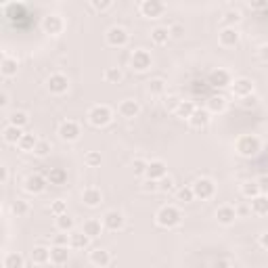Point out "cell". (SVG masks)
<instances>
[{"mask_svg":"<svg viewBox=\"0 0 268 268\" xmlns=\"http://www.w3.org/2000/svg\"><path fill=\"white\" fill-rule=\"evenodd\" d=\"M235 151H237V155H241L245 159H252L262 151V140L256 134H243L235 142Z\"/></svg>","mask_w":268,"mask_h":268,"instance_id":"1","label":"cell"},{"mask_svg":"<svg viewBox=\"0 0 268 268\" xmlns=\"http://www.w3.org/2000/svg\"><path fill=\"white\" fill-rule=\"evenodd\" d=\"M155 222H157V226L170 230V228H176L183 222V214L176 205H162L155 214Z\"/></svg>","mask_w":268,"mask_h":268,"instance_id":"2","label":"cell"},{"mask_svg":"<svg viewBox=\"0 0 268 268\" xmlns=\"http://www.w3.org/2000/svg\"><path fill=\"white\" fill-rule=\"evenodd\" d=\"M113 120V111L111 107L107 105H95L91 107V111H88V122H91V126L95 128H105L107 124H111Z\"/></svg>","mask_w":268,"mask_h":268,"instance_id":"3","label":"cell"},{"mask_svg":"<svg viewBox=\"0 0 268 268\" xmlns=\"http://www.w3.org/2000/svg\"><path fill=\"white\" fill-rule=\"evenodd\" d=\"M191 187H193V193H195V199L207 201V199H212L214 195H216V183H214L212 178H207V176L197 178Z\"/></svg>","mask_w":268,"mask_h":268,"instance_id":"4","label":"cell"},{"mask_svg":"<svg viewBox=\"0 0 268 268\" xmlns=\"http://www.w3.org/2000/svg\"><path fill=\"white\" fill-rule=\"evenodd\" d=\"M151 65H153V57L145 48H136L130 55V67H132V71H136V74H145V71L151 69Z\"/></svg>","mask_w":268,"mask_h":268,"instance_id":"5","label":"cell"},{"mask_svg":"<svg viewBox=\"0 0 268 268\" xmlns=\"http://www.w3.org/2000/svg\"><path fill=\"white\" fill-rule=\"evenodd\" d=\"M105 40H107V44L113 46V48H122V46H126V44H128L130 34H128V29H126V27H122V25H113V27L107 29Z\"/></svg>","mask_w":268,"mask_h":268,"instance_id":"6","label":"cell"},{"mask_svg":"<svg viewBox=\"0 0 268 268\" xmlns=\"http://www.w3.org/2000/svg\"><path fill=\"white\" fill-rule=\"evenodd\" d=\"M138 13L147 19H157L166 13V5L162 0H140L138 3Z\"/></svg>","mask_w":268,"mask_h":268,"instance_id":"7","label":"cell"},{"mask_svg":"<svg viewBox=\"0 0 268 268\" xmlns=\"http://www.w3.org/2000/svg\"><path fill=\"white\" fill-rule=\"evenodd\" d=\"M57 134H59V138L65 140V142H74V140L80 138L82 128H80V124H78L76 120H65V122L59 124V132H57Z\"/></svg>","mask_w":268,"mask_h":268,"instance_id":"8","label":"cell"},{"mask_svg":"<svg viewBox=\"0 0 268 268\" xmlns=\"http://www.w3.org/2000/svg\"><path fill=\"white\" fill-rule=\"evenodd\" d=\"M46 88H48V93H50V95L61 97V95L67 93L69 80H67L65 74H59V71H57V74H50V76H48V80H46Z\"/></svg>","mask_w":268,"mask_h":268,"instance_id":"9","label":"cell"},{"mask_svg":"<svg viewBox=\"0 0 268 268\" xmlns=\"http://www.w3.org/2000/svg\"><path fill=\"white\" fill-rule=\"evenodd\" d=\"M42 29H44V34H48V36H59V34H63V29H65L63 17L57 15V13L46 15L44 19H42Z\"/></svg>","mask_w":268,"mask_h":268,"instance_id":"10","label":"cell"},{"mask_svg":"<svg viewBox=\"0 0 268 268\" xmlns=\"http://www.w3.org/2000/svg\"><path fill=\"white\" fill-rule=\"evenodd\" d=\"M207 84L212 86V88H228L230 84H233V78H230V74L226 69H222V67H218V69H212L210 74H207Z\"/></svg>","mask_w":268,"mask_h":268,"instance_id":"11","label":"cell"},{"mask_svg":"<svg viewBox=\"0 0 268 268\" xmlns=\"http://www.w3.org/2000/svg\"><path fill=\"white\" fill-rule=\"evenodd\" d=\"M103 226L107 230H111V233H117V230H122L126 226V218H124L122 212L109 210V212H105V216H103Z\"/></svg>","mask_w":268,"mask_h":268,"instance_id":"12","label":"cell"},{"mask_svg":"<svg viewBox=\"0 0 268 268\" xmlns=\"http://www.w3.org/2000/svg\"><path fill=\"white\" fill-rule=\"evenodd\" d=\"M46 185H48V181H46L42 174H29L25 178V183H23V189L29 195H40V193L46 191Z\"/></svg>","mask_w":268,"mask_h":268,"instance_id":"13","label":"cell"},{"mask_svg":"<svg viewBox=\"0 0 268 268\" xmlns=\"http://www.w3.org/2000/svg\"><path fill=\"white\" fill-rule=\"evenodd\" d=\"M239 40H241V34L237 27H222L218 32V44L222 48H233L239 44Z\"/></svg>","mask_w":268,"mask_h":268,"instance_id":"14","label":"cell"},{"mask_svg":"<svg viewBox=\"0 0 268 268\" xmlns=\"http://www.w3.org/2000/svg\"><path fill=\"white\" fill-rule=\"evenodd\" d=\"M117 113H120V117H124V120H134V117H138V113H140V103H138L136 99H124V101L117 105Z\"/></svg>","mask_w":268,"mask_h":268,"instance_id":"15","label":"cell"},{"mask_svg":"<svg viewBox=\"0 0 268 268\" xmlns=\"http://www.w3.org/2000/svg\"><path fill=\"white\" fill-rule=\"evenodd\" d=\"M230 91L237 99H245L254 95V82L249 78H237L233 84H230Z\"/></svg>","mask_w":268,"mask_h":268,"instance_id":"16","label":"cell"},{"mask_svg":"<svg viewBox=\"0 0 268 268\" xmlns=\"http://www.w3.org/2000/svg\"><path fill=\"white\" fill-rule=\"evenodd\" d=\"M82 203L86 207H99L103 203V191L99 187H86L82 191Z\"/></svg>","mask_w":268,"mask_h":268,"instance_id":"17","label":"cell"},{"mask_svg":"<svg viewBox=\"0 0 268 268\" xmlns=\"http://www.w3.org/2000/svg\"><path fill=\"white\" fill-rule=\"evenodd\" d=\"M210 122H212V113L207 109H199V107H197L195 113L191 115V120H189V126L193 130H203V128L210 126Z\"/></svg>","mask_w":268,"mask_h":268,"instance_id":"18","label":"cell"},{"mask_svg":"<svg viewBox=\"0 0 268 268\" xmlns=\"http://www.w3.org/2000/svg\"><path fill=\"white\" fill-rule=\"evenodd\" d=\"M164 176H168V166L166 162H162V159H151L149 166H147V176L145 178H151V181H162Z\"/></svg>","mask_w":268,"mask_h":268,"instance_id":"19","label":"cell"},{"mask_svg":"<svg viewBox=\"0 0 268 268\" xmlns=\"http://www.w3.org/2000/svg\"><path fill=\"white\" fill-rule=\"evenodd\" d=\"M237 218H239V216H237V210H235L233 205H220V207L216 210V220H218V224H222V226L235 224Z\"/></svg>","mask_w":268,"mask_h":268,"instance_id":"20","label":"cell"},{"mask_svg":"<svg viewBox=\"0 0 268 268\" xmlns=\"http://www.w3.org/2000/svg\"><path fill=\"white\" fill-rule=\"evenodd\" d=\"M88 260H91V264L97 266V268H107L111 264V254L107 252V249H103V247H97V249L91 252Z\"/></svg>","mask_w":268,"mask_h":268,"instance_id":"21","label":"cell"},{"mask_svg":"<svg viewBox=\"0 0 268 268\" xmlns=\"http://www.w3.org/2000/svg\"><path fill=\"white\" fill-rule=\"evenodd\" d=\"M17 69H19V61H17V57L3 55V59H0V74H3V78L17 76Z\"/></svg>","mask_w":268,"mask_h":268,"instance_id":"22","label":"cell"},{"mask_svg":"<svg viewBox=\"0 0 268 268\" xmlns=\"http://www.w3.org/2000/svg\"><path fill=\"white\" fill-rule=\"evenodd\" d=\"M103 220H99V218H88V220H84V224H82V230H84V235H88L91 239H97V237H101L103 235Z\"/></svg>","mask_w":268,"mask_h":268,"instance_id":"23","label":"cell"},{"mask_svg":"<svg viewBox=\"0 0 268 268\" xmlns=\"http://www.w3.org/2000/svg\"><path fill=\"white\" fill-rule=\"evenodd\" d=\"M69 260V247L67 245H52L50 247V264L63 266Z\"/></svg>","mask_w":268,"mask_h":268,"instance_id":"24","label":"cell"},{"mask_svg":"<svg viewBox=\"0 0 268 268\" xmlns=\"http://www.w3.org/2000/svg\"><path fill=\"white\" fill-rule=\"evenodd\" d=\"M23 130L13 126V124H7V126L3 128V140L7 142V145H19V140L23 138Z\"/></svg>","mask_w":268,"mask_h":268,"instance_id":"25","label":"cell"},{"mask_svg":"<svg viewBox=\"0 0 268 268\" xmlns=\"http://www.w3.org/2000/svg\"><path fill=\"white\" fill-rule=\"evenodd\" d=\"M46 181L52 187H63L67 185V170L65 168H50L46 174Z\"/></svg>","mask_w":268,"mask_h":268,"instance_id":"26","label":"cell"},{"mask_svg":"<svg viewBox=\"0 0 268 268\" xmlns=\"http://www.w3.org/2000/svg\"><path fill=\"white\" fill-rule=\"evenodd\" d=\"M29 258H32V264H36V266L48 264V262H50V249L44 247V245H36V247L32 249Z\"/></svg>","mask_w":268,"mask_h":268,"instance_id":"27","label":"cell"},{"mask_svg":"<svg viewBox=\"0 0 268 268\" xmlns=\"http://www.w3.org/2000/svg\"><path fill=\"white\" fill-rule=\"evenodd\" d=\"M91 237L84 235V230H71L69 233V249H86Z\"/></svg>","mask_w":268,"mask_h":268,"instance_id":"28","label":"cell"},{"mask_svg":"<svg viewBox=\"0 0 268 268\" xmlns=\"http://www.w3.org/2000/svg\"><path fill=\"white\" fill-rule=\"evenodd\" d=\"M249 210H252L254 216H266L268 214V197L266 195H258L249 201Z\"/></svg>","mask_w":268,"mask_h":268,"instance_id":"29","label":"cell"},{"mask_svg":"<svg viewBox=\"0 0 268 268\" xmlns=\"http://www.w3.org/2000/svg\"><path fill=\"white\" fill-rule=\"evenodd\" d=\"M205 109H207L210 113H222V111L226 109V97H222V95H212V97L207 99Z\"/></svg>","mask_w":268,"mask_h":268,"instance_id":"30","label":"cell"},{"mask_svg":"<svg viewBox=\"0 0 268 268\" xmlns=\"http://www.w3.org/2000/svg\"><path fill=\"white\" fill-rule=\"evenodd\" d=\"M166 88H168V82L164 78H153V80L147 82V91H149L151 97H164Z\"/></svg>","mask_w":268,"mask_h":268,"instance_id":"31","label":"cell"},{"mask_svg":"<svg viewBox=\"0 0 268 268\" xmlns=\"http://www.w3.org/2000/svg\"><path fill=\"white\" fill-rule=\"evenodd\" d=\"M195 109H197V107H195V103H193V101H181V103H178V107H176L174 115L189 122V120H191V115L195 113Z\"/></svg>","mask_w":268,"mask_h":268,"instance_id":"32","label":"cell"},{"mask_svg":"<svg viewBox=\"0 0 268 268\" xmlns=\"http://www.w3.org/2000/svg\"><path fill=\"white\" fill-rule=\"evenodd\" d=\"M38 136H36V134H32V132H25L23 134V138L19 140V145H17V147H19V151H23V153H34V149H36V145H38Z\"/></svg>","mask_w":268,"mask_h":268,"instance_id":"33","label":"cell"},{"mask_svg":"<svg viewBox=\"0 0 268 268\" xmlns=\"http://www.w3.org/2000/svg\"><path fill=\"white\" fill-rule=\"evenodd\" d=\"M168 40H170V32H168V27H153L151 29V42L153 44H157V46H164V44H168Z\"/></svg>","mask_w":268,"mask_h":268,"instance_id":"34","label":"cell"},{"mask_svg":"<svg viewBox=\"0 0 268 268\" xmlns=\"http://www.w3.org/2000/svg\"><path fill=\"white\" fill-rule=\"evenodd\" d=\"M103 80L107 82V84H120L122 80H124V71L120 69V67H105V71H103Z\"/></svg>","mask_w":268,"mask_h":268,"instance_id":"35","label":"cell"},{"mask_svg":"<svg viewBox=\"0 0 268 268\" xmlns=\"http://www.w3.org/2000/svg\"><path fill=\"white\" fill-rule=\"evenodd\" d=\"M241 195L245 199H249L252 201L254 197H258L260 195V189H258V181H245V183H241Z\"/></svg>","mask_w":268,"mask_h":268,"instance_id":"36","label":"cell"},{"mask_svg":"<svg viewBox=\"0 0 268 268\" xmlns=\"http://www.w3.org/2000/svg\"><path fill=\"white\" fill-rule=\"evenodd\" d=\"M55 228L59 230V233H71L74 230V218L69 216V214H63V216H57L55 218Z\"/></svg>","mask_w":268,"mask_h":268,"instance_id":"37","label":"cell"},{"mask_svg":"<svg viewBox=\"0 0 268 268\" xmlns=\"http://www.w3.org/2000/svg\"><path fill=\"white\" fill-rule=\"evenodd\" d=\"M11 214H13L15 218L27 216V214H29V203H27L25 199H15V201L11 203Z\"/></svg>","mask_w":268,"mask_h":268,"instance_id":"38","label":"cell"},{"mask_svg":"<svg viewBox=\"0 0 268 268\" xmlns=\"http://www.w3.org/2000/svg\"><path fill=\"white\" fill-rule=\"evenodd\" d=\"M3 264H5V268H23L25 260H23V256L19 252H9L5 256V262Z\"/></svg>","mask_w":268,"mask_h":268,"instance_id":"39","label":"cell"},{"mask_svg":"<svg viewBox=\"0 0 268 268\" xmlns=\"http://www.w3.org/2000/svg\"><path fill=\"white\" fill-rule=\"evenodd\" d=\"M9 124H13V126H17V128H25L27 124H29V115L25 113V111H13L11 115H9Z\"/></svg>","mask_w":268,"mask_h":268,"instance_id":"40","label":"cell"},{"mask_svg":"<svg viewBox=\"0 0 268 268\" xmlns=\"http://www.w3.org/2000/svg\"><path fill=\"white\" fill-rule=\"evenodd\" d=\"M239 21H241V13H239L237 9H230V11H226V13H224V17H222V23H224V27H235Z\"/></svg>","mask_w":268,"mask_h":268,"instance_id":"41","label":"cell"},{"mask_svg":"<svg viewBox=\"0 0 268 268\" xmlns=\"http://www.w3.org/2000/svg\"><path fill=\"white\" fill-rule=\"evenodd\" d=\"M176 199L181 203H191L195 199V193H193V187H181L176 191Z\"/></svg>","mask_w":268,"mask_h":268,"instance_id":"42","label":"cell"},{"mask_svg":"<svg viewBox=\"0 0 268 268\" xmlns=\"http://www.w3.org/2000/svg\"><path fill=\"white\" fill-rule=\"evenodd\" d=\"M147 166H149V162H145V159H140V157L132 159V164H130L134 176H147Z\"/></svg>","mask_w":268,"mask_h":268,"instance_id":"43","label":"cell"},{"mask_svg":"<svg viewBox=\"0 0 268 268\" xmlns=\"http://www.w3.org/2000/svg\"><path fill=\"white\" fill-rule=\"evenodd\" d=\"M101 162H103V157H101L99 151H88V153L84 155V164H86L88 168H99Z\"/></svg>","mask_w":268,"mask_h":268,"instance_id":"44","label":"cell"},{"mask_svg":"<svg viewBox=\"0 0 268 268\" xmlns=\"http://www.w3.org/2000/svg\"><path fill=\"white\" fill-rule=\"evenodd\" d=\"M50 214L52 216H63V214H67V201H63V199H55V201H50Z\"/></svg>","mask_w":268,"mask_h":268,"instance_id":"45","label":"cell"},{"mask_svg":"<svg viewBox=\"0 0 268 268\" xmlns=\"http://www.w3.org/2000/svg\"><path fill=\"white\" fill-rule=\"evenodd\" d=\"M50 151H52V145H50L48 140L40 138V140H38V145H36V149H34V155H36V157H46Z\"/></svg>","mask_w":268,"mask_h":268,"instance_id":"46","label":"cell"},{"mask_svg":"<svg viewBox=\"0 0 268 268\" xmlns=\"http://www.w3.org/2000/svg\"><path fill=\"white\" fill-rule=\"evenodd\" d=\"M168 32H170V38L178 40V38H183V36H185V25H183V23H178V21H174V23H170Z\"/></svg>","mask_w":268,"mask_h":268,"instance_id":"47","label":"cell"},{"mask_svg":"<svg viewBox=\"0 0 268 268\" xmlns=\"http://www.w3.org/2000/svg\"><path fill=\"white\" fill-rule=\"evenodd\" d=\"M111 7H113L111 0H91V9H93V11H99V13L109 11Z\"/></svg>","mask_w":268,"mask_h":268,"instance_id":"48","label":"cell"},{"mask_svg":"<svg viewBox=\"0 0 268 268\" xmlns=\"http://www.w3.org/2000/svg\"><path fill=\"white\" fill-rule=\"evenodd\" d=\"M157 185H159V193H172L174 191V178L172 176H164Z\"/></svg>","mask_w":268,"mask_h":268,"instance_id":"49","label":"cell"},{"mask_svg":"<svg viewBox=\"0 0 268 268\" xmlns=\"http://www.w3.org/2000/svg\"><path fill=\"white\" fill-rule=\"evenodd\" d=\"M140 191H142V193H155V191H159V185H157V181L145 178V181L140 183Z\"/></svg>","mask_w":268,"mask_h":268,"instance_id":"50","label":"cell"},{"mask_svg":"<svg viewBox=\"0 0 268 268\" xmlns=\"http://www.w3.org/2000/svg\"><path fill=\"white\" fill-rule=\"evenodd\" d=\"M241 107H243V109H254V107H258V97L252 95V97L241 99Z\"/></svg>","mask_w":268,"mask_h":268,"instance_id":"51","label":"cell"},{"mask_svg":"<svg viewBox=\"0 0 268 268\" xmlns=\"http://www.w3.org/2000/svg\"><path fill=\"white\" fill-rule=\"evenodd\" d=\"M258 189H260V195H266L268 197V174H262L258 178Z\"/></svg>","mask_w":268,"mask_h":268,"instance_id":"52","label":"cell"},{"mask_svg":"<svg viewBox=\"0 0 268 268\" xmlns=\"http://www.w3.org/2000/svg\"><path fill=\"white\" fill-rule=\"evenodd\" d=\"M178 103H181V99H178V97H166V101H164V107H166V109H170V111H176Z\"/></svg>","mask_w":268,"mask_h":268,"instance_id":"53","label":"cell"},{"mask_svg":"<svg viewBox=\"0 0 268 268\" xmlns=\"http://www.w3.org/2000/svg\"><path fill=\"white\" fill-rule=\"evenodd\" d=\"M55 245H67L69 247V235L67 233H59L55 237Z\"/></svg>","mask_w":268,"mask_h":268,"instance_id":"54","label":"cell"},{"mask_svg":"<svg viewBox=\"0 0 268 268\" xmlns=\"http://www.w3.org/2000/svg\"><path fill=\"white\" fill-rule=\"evenodd\" d=\"M9 183V166H0V185Z\"/></svg>","mask_w":268,"mask_h":268,"instance_id":"55","label":"cell"},{"mask_svg":"<svg viewBox=\"0 0 268 268\" xmlns=\"http://www.w3.org/2000/svg\"><path fill=\"white\" fill-rule=\"evenodd\" d=\"M258 57H260L262 63H268V44H264V46L258 48Z\"/></svg>","mask_w":268,"mask_h":268,"instance_id":"56","label":"cell"},{"mask_svg":"<svg viewBox=\"0 0 268 268\" xmlns=\"http://www.w3.org/2000/svg\"><path fill=\"white\" fill-rule=\"evenodd\" d=\"M258 245H260L262 249H266V252H268V233H262V235L258 237Z\"/></svg>","mask_w":268,"mask_h":268,"instance_id":"57","label":"cell"},{"mask_svg":"<svg viewBox=\"0 0 268 268\" xmlns=\"http://www.w3.org/2000/svg\"><path fill=\"white\" fill-rule=\"evenodd\" d=\"M249 9H252V11H264V9H268V3H266V0H262V3H252Z\"/></svg>","mask_w":268,"mask_h":268,"instance_id":"58","label":"cell"},{"mask_svg":"<svg viewBox=\"0 0 268 268\" xmlns=\"http://www.w3.org/2000/svg\"><path fill=\"white\" fill-rule=\"evenodd\" d=\"M249 214H252L249 205H239V207H237V216H249Z\"/></svg>","mask_w":268,"mask_h":268,"instance_id":"59","label":"cell"},{"mask_svg":"<svg viewBox=\"0 0 268 268\" xmlns=\"http://www.w3.org/2000/svg\"><path fill=\"white\" fill-rule=\"evenodd\" d=\"M7 105H9V95H7V93H3V95H0V107L5 109Z\"/></svg>","mask_w":268,"mask_h":268,"instance_id":"60","label":"cell"}]
</instances>
